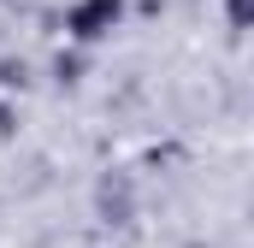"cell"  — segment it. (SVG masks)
I'll use <instances>...</instances> for the list:
<instances>
[{
    "label": "cell",
    "mask_w": 254,
    "mask_h": 248,
    "mask_svg": "<svg viewBox=\"0 0 254 248\" xmlns=\"http://www.w3.org/2000/svg\"><path fill=\"white\" fill-rule=\"evenodd\" d=\"M107 18H119V0H89V6L71 18V30H77V36H101Z\"/></svg>",
    "instance_id": "1"
}]
</instances>
